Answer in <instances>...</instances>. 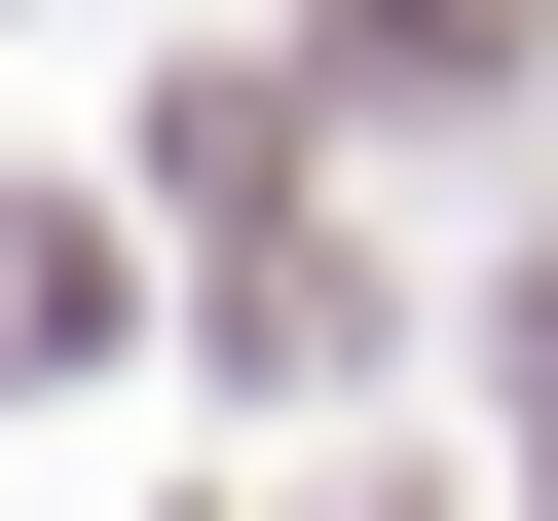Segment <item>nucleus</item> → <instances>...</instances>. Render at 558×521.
<instances>
[{
  "mask_svg": "<svg viewBox=\"0 0 558 521\" xmlns=\"http://www.w3.org/2000/svg\"><path fill=\"white\" fill-rule=\"evenodd\" d=\"M558 0H336V75H521Z\"/></svg>",
  "mask_w": 558,
  "mask_h": 521,
  "instance_id": "f03ea898",
  "label": "nucleus"
},
{
  "mask_svg": "<svg viewBox=\"0 0 558 521\" xmlns=\"http://www.w3.org/2000/svg\"><path fill=\"white\" fill-rule=\"evenodd\" d=\"M75 336H112V223H75V186H0V373H75Z\"/></svg>",
  "mask_w": 558,
  "mask_h": 521,
  "instance_id": "f257e3e1",
  "label": "nucleus"
}]
</instances>
